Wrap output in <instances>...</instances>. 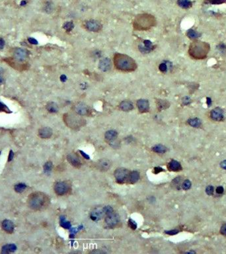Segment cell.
Returning <instances> with one entry per match:
<instances>
[{
  "instance_id": "cell-45",
  "label": "cell",
  "mask_w": 226,
  "mask_h": 254,
  "mask_svg": "<svg viewBox=\"0 0 226 254\" xmlns=\"http://www.w3.org/2000/svg\"><path fill=\"white\" fill-rule=\"evenodd\" d=\"M179 232V230H169V231H166V233L169 235H174L177 234Z\"/></svg>"
},
{
  "instance_id": "cell-53",
  "label": "cell",
  "mask_w": 226,
  "mask_h": 254,
  "mask_svg": "<svg viewBox=\"0 0 226 254\" xmlns=\"http://www.w3.org/2000/svg\"><path fill=\"white\" fill-rule=\"evenodd\" d=\"M13 156H14V153H13L12 151H11L10 153V157H9V160H10V161L11 160L12 158H13Z\"/></svg>"
},
{
  "instance_id": "cell-28",
  "label": "cell",
  "mask_w": 226,
  "mask_h": 254,
  "mask_svg": "<svg viewBox=\"0 0 226 254\" xmlns=\"http://www.w3.org/2000/svg\"><path fill=\"white\" fill-rule=\"evenodd\" d=\"M177 4L183 9H189L193 6V3L190 0H177Z\"/></svg>"
},
{
  "instance_id": "cell-36",
  "label": "cell",
  "mask_w": 226,
  "mask_h": 254,
  "mask_svg": "<svg viewBox=\"0 0 226 254\" xmlns=\"http://www.w3.org/2000/svg\"><path fill=\"white\" fill-rule=\"evenodd\" d=\"M128 226H130V228H131L132 230H136L137 229V223L135 221L132 220V218H130L129 221H128Z\"/></svg>"
},
{
  "instance_id": "cell-1",
  "label": "cell",
  "mask_w": 226,
  "mask_h": 254,
  "mask_svg": "<svg viewBox=\"0 0 226 254\" xmlns=\"http://www.w3.org/2000/svg\"><path fill=\"white\" fill-rule=\"evenodd\" d=\"M113 62L116 69L122 72H133L138 67L136 61L132 57L122 53H116L114 55Z\"/></svg>"
},
{
  "instance_id": "cell-27",
  "label": "cell",
  "mask_w": 226,
  "mask_h": 254,
  "mask_svg": "<svg viewBox=\"0 0 226 254\" xmlns=\"http://www.w3.org/2000/svg\"><path fill=\"white\" fill-rule=\"evenodd\" d=\"M186 36L188 37L191 40H197V38H198L201 36V34H200L198 32L194 31L193 29H189V31L186 32Z\"/></svg>"
},
{
  "instance_id": "cell-39",
  "label": "cell",
  "mask_w": 226,
  "mask_h": 254,
  "mask_svg": "<svg viewBox=\"0 0 226 254\" xmlns=\"http://www.w3.org/2000/svg\"><path fill=\"white\" fill-rule=\"evenodd\" d=\"M218 49L222 53L226 54V45L223 42H221L218 45Z\"/></svg>"
},
{
  "instance_id": "cell-18",
  "label": "cell",
  "mask_w": 226,
  "mask_h": 254,
  "mask_svg": "<svg viewBox=\"0 0 226 254\" xmlns=\"http://www.w3.org/2000/svg\"><path fill=\"white\" fill-rule=\"evenodd\" d=\"M27 57V52L23 49H17L14 52V58L18 61H23Z\"/></svg>"
},
{
  "instance_id": "cell-16",
  "label": "cell",
  "mask_w": 226,
  "mask_h": 254,
  "mask_svg": "<svg viewBox=\"0 0 226 254\" xmlns=\"http://www.w3.org/2000/svg\"><path fill=\"white\" fill-rule=\"evenodd\" d=\"M154 46L150 41L145 40L143 42V45L139 46V50L142 53H149L153 50Z\"/></svg>"
},
{
  "instance_id": "cell-7",
  "label": "cell",
  "mask_w": 226,
  "mask_h": 254,
  "mask_svg": "<svg viewBox=\"0 0 226 254\" xmlns=\"http://www.w3.org/2000/svg\"><path fill=\"white\" fill-rule=\"evenodd\" d=\"M85 27L89 31L97 33L101 31L102 29L103 26L101 23L99 22L98 21L95 19H91L87 21L85 23Z\"/></svg>"
},
{
  "instance_id": "cell-49",
  "label": "cell",
  "mask_w": 226,
  "mask_h": 254,
  "mask_svg": "<svg viewBox=\"0 0 226 254\" xmlns=\"http://www.w3.org/2000/svg\"><path fill=\"white\" fill-rule=\"evenodd\" d=\"M182 102H183L185 105H187L190 103V99L188 97H185L183 99V101H182Z\"/></svg>"
},
{
  "instance_id": "cell-23",
  "label": "cell",
  "mask_w": 226,
  "mask_h": 254,
  "mask_svg": "<svg viewBox=\"0 0 226 254\" xmlns=\"http://www.w3.org/2000/svg\"><path fill=\"white\" fill-rule=\"evenodd\" d=\"M2 228L3 229L8 233H11L14 232V223L9 220L4 221L2 223Z\"/></svg>"
},
{
  "instance_id": "cell-54",
  "label": "cell",
  "mask_w": 226,
  "mask_h": 254,
  "mask_svg": "<svg viewBox=\"0 0 226 254\" xmlns=\"http://www.w3.org/2000/svg\"><path fill=\"white\" fill-rule=\"evenodd\" d=\"M60 79H61V80H62V81H65L66 80V77L64 75H63V76H61V77H60Z\"/></svg>"
},
{
  "instance_id": "cell-35",
  "label": "cell",
  "mask_w": 226,
  "mask_h": 254,
  "mask_svg": "<svg viewBox=\"0 0 226 254\" xmlns=\"http://www.w3.org/2000/svg\"><path fill=\"white\" fill-rule=\"evenodd\" d=\"M191 187V182L189 180L186 179L182 184V188L184 189V190H188Z\"/></svg>"
},
{
  "instance_id": "cell-25",
  "label": "cell",
  "mask_w": 226,
  "mask_h": 254,
  "mask_svg": "<svg viewBox=\"0 0 226 254\" xmlns=\"http://www.w3.org/2000/svg\"><path fill=\"white\" fill-rule=\"evenodd\" d=\"M157 106L158 110L161 111L162 110L166 109L168 107H169V106H170V103L166 100H159L158 101H157Z\"/></svg>"
},
{
  "instance_id": "cell-52",
  "label": "cell",
  "mask_w": 226,
  "mask_h": 254,
  "mask_svg": "<svg viewBox=\"0 0 226 254\" xmlns=\"http://www.w3.org/2000/svg\"><path fill=\"white\" fill-rule=\"evenodd\" d=\"M5 107H6L5 105L2 104V103H0V111H3L4 109H5Z\"/></svg>"
},
{
  "instance_id": "cell-21",
  "label": "cell",
  "mask_w": 226,
  "mask_h": 254,
  "mask_svg": "<svg viewBox=\"0 0 226 254\" xmlns=\"http://www.w3.org/2000/svg\"><path fill=\"white\" fill-rule=\"evenodd\" d=\"M168 169L173 171H179L182 170L181 163L176 160H171L168 164Z\"/></svg>"
},
{
  "instance_id": "cell-11",
  "label": "cell",
  "mask_w": 226,
  "mask_h": 254,
  "mask_svg": "<svg viewBox=\"0 0 226 254\" xmlns=\"http://www.w3.org/2000/svg\"><path fill=\"white\" fill-rule=\"evenodd\" d=\"M210 117L214 121H221L224 119V111L220 107H216L210 111Z\"/></svg>"
},
{
  "instance_id": "cell-24",
  "label": "cell",
  "mask_w": 226,
  "mask_h": 254,
  "mask_svg": "<svg viewBox=\"0 0 226 254\" xmlns=\"http://www.w3.org/2000/svg\"><path fill=\"white\" fill-rule=\"evenodd\" d=\"M188 124L190 126L194 128H199L202 126V121L198 118H190L188 120Z\"/></svg>"
},
{
  "instance_id": "cell-8",
  "label": "cell",
  "mask_w": 226,
  "mask_h": 254,
  "mask_svg": "<svg viewBox=\"0 0 226 254\" xmlns=\"http://www.w3.org/2000/svg\"><path fill=\"white\" fill-rule=\"evenodd\" d=\"M105 216H106L105 223L107 224V225L108 226H109L111 228H113V227L116 226L119 223V221H120L119 215L116 213H115V211L108 214L105 215Z\"/></svg>"
},
{
  "instance_id": "cell-13",
  "label": "cell",
  "mask_w": 226,
  "mask_h": 254,
  "mask_svg": "<svg viewBox=\"0 0 226 254\" xmlns=\"http://www.w3.org/2000/svg\"><path fill=\"white\" fill-rule=\"evenodd\" d=\"M105 216L103 208H96L91 211L90 218L93 221H98L101 219L103 217Z\"/></svg>"
},
{
  "instance_id": "cell-19",
  "label": "cell",
  "mask_w": 226,
  "mask_h": 254,
  "mask_svg": "<svg viewBox=\"0 0 226 254\" xmlns=\"http://www.w3.org/2000/svg\"><path fill=\"white\" fill-rule=\"evenodd\" d=\"M111 166V163L108 160L106 159H102L98 161L97 163V166L99 170L101 171H107L109 170Z\"/></svg>"
},
{
  "instance_id": "cell-51",
  "label": "cell",
  "mask_w": 226,
  "mask_h": 254,
  "mask_svg": "<svg viewBox=\"0 0 226 254\" xmlns=\"http://www.w3.org/2000/svg\"><path fill=\"white\" fill-rule=\"evenodd\" d=\"M220 166L222 167L223 169L226 170V160H224L223 162H221L220 163Z\"/></svg>"
},
{
  "instance_id": "cell-12",
  "label": "cell",
  "mask_w": 226,
  "mask_h": 254,
  "mask_svg": "<svg viewBox=\"0 0 226 254\" xmlns=\"http://www.w3.org/2000/svg\"><path fill=\"white\" fill-rule=\"evenodd\" d=\"M54 191L58 195H64L68 192L69 186L64 182H58L55 184Z\"/></svg>"
},
{
  "instance_id": "cell-43",
  "label": "cell",
  "mask_w": 226,
  "mask_h": 254,
  "mask_svg": "<svg viewBox=\"0 0 226 254\" xmlns=\"http://www.w3.org/2000/svg\"><path fill=\"white\" fill-rule=\"evenodd\" d=\"M220 232H221V234H223V235L226 236V224H224V225L222 226H221V230H220Z\"/></svg>"
},
{
  "instance_id": "cell-17",
  "label": "cell",
  "mask_w": 226,
  "mask_h": 254,
  "mask_svg": "<svg viewBox=\"0 0 226 254\" xmlns=\"http://www.w3.org/2000/svg\"><path fill=\"white\" fill-rule=\"evenodd\" d=\"M99 68L103 72H108L111 68V61L108 58H103L99 63Z\"/></svg>"
},
{
  "instance_id": "cell-32",
  "label": "cell",
  "mask_w": 226,
  "mask_h": 254,
  "mask_svg": "<svg viewBox=\"0 0 226 254\" xmlns=\"http://www.w3.org/2000/svg\"><path fill=\"white\" fill-rule=\"evenodd\" d=\"M63 27L67 32H70L73 27H74V25H73L72 21H68V22H66L64 24Z\"/></svg>"
},
{
  "instance_id": "cell-55",
  "label": "cell",
  "mask_w": 226,
  "mask_h": 254,
  "mask_svg": "<svg viewBox=\"0 0 226 254\" xmlns=\"http://www.w3.org/2000/svg\"><path fill=\"white\" fill-rule=\"evenodd\" d=\"M3 81V79L2 78V77H0V84H2Z\"/></svg>"
},
{
  "instance_id": "cell-2",
  "label": "cell",
  "mask_w": 226,
  "mask_h": 254,
  "mask_svg": "<svg viewBox=\"0 0 226 254\" xmlns=\"http://www.w3.org/2000/svg\"><path fill=\"white\" fill-rule=\"evenodd\" d=\"M210 50L209 43L195 40L189 46V54L190 57L195 60L205 59Z\"/></svg>"
},
{
  "instance_id": "cell-40",
  "label": "cell",
  "mask_w": 226,
  "mask_h": 254,
  "mask_svg": "<svg viewBox=\"0 0 226 254\" xmlns=\"http://www.w3.org/2000/svg\"><path fill=\"white\" fill-rule=\"evenodd\" d=\"M206 1L208 3L214 4V5H218V4H221L225 2V0H206Z\"/></svg>"
},
{
  "instance_id": "cell-48",
  "label": "cell",
  "mask_w": 226,
  "mask_h": 254,
  "mask_svg": "<svg viewBox=\"0 0 226 254\" xmlns=\"http://www.w3.org/2000/svg\"><path fill=\"white\" fill-rule=\"evenodd\" d=\"M29 41L30 43H31V44H33V45H37V41L36 39H34V38H29Z\"/></svg>"
},
{
  "instance_id": "cell-15",
  "label": "cell",
  "mask_w": 226,
  "mask_h": 254,
  "mask_svg": "<svg viewBox=\"0 0 226 254\" xmlns=\"http://www.w3.org/2000/svg\"><path fill=\"white\" fill-rule=\"evenodd\" d=\"M67 160L71 165L76 167H79L81 166V162L80 158L74 153L69 154L67 156Z\"/></svg>"
},
{
  "instance_id": "cell-42",
  "label": "cell",
  "mask_w": 226,
  "mask_h": 254,
  "mask_svg": "<svg viewBox=\"0 0 226 254\" xmlns=\"http://www.w3.org/2000/svg\"><path fill=\"white\" fill-rule=\"evenodd\" d=\"M206 193L208 195H212L213 193H214V187H213L211 186H208L206 187Z\"/></svg>"
},
{
  "instance_id": "cell-38",
  "label": "cell",
  "mask_w": 226,
  "mask_h": 254,
  "mask_svg": "<svg viewBox=\"0 0 226 254\" xmlns=\"http://www.w3.org/2000/svg\"><path fill=\"white\" fill-rule=\"evenodd\" d=\"M53 169V163L51 162H47L44 166V170L46 173H49Z\"/></svg>"
},
{
  "instance_id": "cell-20",
  "label": "cell",
  "mask_w": 226,
  "mask_h": 254,
  "mask_svg": "<svg viewBox=\"0 0 226 254\" xmlns=\"http://www.w3.org/2000/svg\"><path fill=\"white\" fill-rule=\"evenodd\" d=\"M38 135L42 139H49L53 135V130L49 127H43L38 131Z\"/></svg>"
},
{
  "instance_id": "cell-9",
  "label": "cell",
  "mask_w": 226,
  "mask_h": 254,
  "mask_svg": "<svg viewBox=\"0 0 226 254\" xmlns=\"http://www.w3.org/2000/svg\"><path fill=\"white\" fill-rule=\"evenodd\" d=\"M73 111L75 113L80 116H86L89 113V108L85 103L79 102L73 106Z\"/></svg>"
},
{
  "instance_id": "cell-41",
  "label": "cell",
  "mask_w": 226,
  "mask_h": 254,
  "mask_svg": "<svg viewBox=\"0 0 226 254\" xmlns=\"http://www.w3.org/2000/svg\"><path fill=\"white\" fill-rule=\"evenodd\" d=\"M45 9L46 11L50 12L53 10V5H52V3L50 2H47L46 3V5L45 6Z\"/></svg>"
},
{
  "instance_id": "cell-4",
  "label": "cell",
  "mask_w": 226,
  "mask_h": 254,
  "mask_svg": "<svg viewBox=\"0 0 226 254\" xmlns=\"http://www.w3.org/2000/svg\"><path fill=\"white\" fill-rule=\"evenodd\" d=\"M47 198L41 193H34L30 195L28 199V204L34 210H40L46 205Z\"/></svg>"
},
{
  "instance_id": "cell-34",
  "label": "cell",
  "mask_w": 226,
  "mask_h": 254,
  "mask_svg": "<svg viewBox=\"0 0 226 254\" xmlns=\"http://www.w3.org/2000/svg\"><path fill=\"white\" fill-rule=\"evenodd\" d=\"M159 70L162 72H163V73L167 72V71L168 70L167 64L166 63V62H163L162 64H160L159 66Z\"/></svg>"
},
{
  "instance_id": "cell-10",
  "label": "cell",
  "mask_w": 226,
  "mask_h": 254,
  "mask_svg": "<svg viewBox=\"0 0 226 254\" xmlns=\"http://www.w3.org/2000/svg\"><path fill=\"white\" fill-rule=\"evenodd\" d=\"M118 136V133L116 131L110 130L106 132L105 135V138L107 142L109 143L110 145L112 147L116 148L119 146V143H116V138Z\"/></svg>"
},
{
  "instance_id": "cell-30",
  "label": "cell",
  "mask_w": 226,
  "mask_h": 254,
  "mask_svg": "<svg viewBox=\"0 0 226 254\" xmlns=\"http://www.w3.org/2000/svg\"><path fill=\"white\" fill-rule=\"evenodd\" d=\"M46 109L50 112V113H57L59 110L58 105L54 102L49 103L46 106Z\"/></svg>"
},
{
  "instance_id": "cell-31",
  "label": "cell",
  "mask_w": 226,
  "mask_h": 254,
  "mask_svg": "<svg viewBox=\"0 0 226 254\" xmlns=\"http://www.w3.org/2000/svg\"><path fill=\"white\" fill-rule=\"evenodd\" d=\"M152 150L154 152L158 154H164L167 151V149L166 146H164L162 144H157L154 146V147H152Z\"/></svg>"
},
{
  "instance_id": "cell-29",
  "label": "cell",
  "mask_w": 226,
  "mask_h": 254,
  "mask_svg": "<svg viewBox=\"0 0 226 254\" xmlns=\"http://www.w3.org/2000/svg\"><path fill=\"white\" fill-rule=\"evenodd\" d=\"M60 225L62 228L66 229H69L72 227L71 223L68 221L66 219V217L64 216H61L60 218Z\"/></svg>"
},
{
  "instance_id": "cell-5",
  "label": "cell",
  "mask_w": 226,
  "mask_h": 254,
  "mask_svg": "<svg viewBox=\"0 0 226 254\" xmlns=\"http://www.w3.org/2000/svg\"><path fill=\"white\" fill-rule=\"evenodd\" d=\"M64 120L68 127L73 129L81 128L85 124V120L81 118V116L72 113L65 114L64 115Z\"/></svg>"
},
{
  "instance_id": "cell-33",
  "label": "cell",
  "mask_w": 226,
  "mask_h": 254,
  "mask_svg": "<svg viewBox=\"0 0 226 254\" xmlns=\"http://www.w3.org/2000/svg\"><path fill=\"white\" fill-rule=\"evenodd\" d=\"M16 249V246L14 244L11 245H7V246H5L3 248V252H14Z\"/></svg>"
},
{
  "instance_id": "cell-3",
  "label": "cell",
  "mask_w": 226,
  "mask_h": 254,
  "mask_svg": "<svg viewBox=\"0 0 226 254\" xmlns=\"http://www.w3.org/2000/svg\"><path fill=\"white\" fill-rule=\"evenodd\" d=\"M156 25V19L150 14H143L138 15L133 22L134 29L138 31H146Z\"/></svg>"
},
{
  "instance_id": "cell-46",
  "label": "cell",
  "mask_w": 226,
  "mask_h": 254,
  "mask_svg": "<svg viewBox=\"0 0 226 254\" xmlns=\"http://www.w3.org/2000/svg\"><path fill=\"white\" fill-rule=\"evenodd\" d=\"M163 171V168H162V167H155L154 168V173L155 174H159V172H161V171Z\"/></svg>"
},
{
  "instance_id": "cell-50",
  "label": "cell",
  "mask_w": 226,
  "mask_h": 254,
  "mask_svg": "<svg viewBox=\"0 0 226 254\" xmlns=\"http://www.w3.org/2000/svg\"><path fill=\"white\" fill-rule=\"evenodd\" d=\"M5 45V41L2 38H0V49H2Z\"/></svg>"
},
{
  "instance_id": "cell-26",
  "label": "cell",
  "mask_w": 226,
  "mask_h": 254,
  "mask_svg": "<svg viewBox=\"0 0 226 254\" xmlns=\"http://www.w3.org/2000/svg\"><path fill=\"white\" fill-rule=\"evenodd\" d=\"M139 179H140V174H139V172L136 171H133L132 172H130L128 178V181L130 183H135L138 182Z\"/></svg>"
},
{
  "instance_id": "cell-14",
  "label": "cell",
  "mask_w": 226,
  "mask_h": 254,
  "mask_svg": "<svg viewBox=\"0 0 226 254\" xmlns=\"http://www.w3.org/2000/svg\"><path fill=\"white\" fill-rule=\"evenodd\" d=\"M138 109L140 113H147L150 111V103L147 100H139L136 103Z\"/></svg>"
},
{
  "instance_id": "cell-44",
  "label": "cell",
  "mask_w": 226,
  "mask_h": 254,
  "mask_svg": "<svg viewBox=\"0 0 226 254\" xmlns=\"http://www.w3.org/2000/svg\"><path fill=\"white\" fill-rule=\"evenodd\" d=\"M80 152L81 154V156H83L85 159H86V160H90V157H89V156L88 154H87L84 151H81V150H80Z\"/></svg>"
},
{
  "instance_id": "cell-22",
  "label": "cell",
  "mask_w": 226,
  "mask_h": 254,
  "mask_svg": "<svg viewBox=\"0 0 226 254\" xmlns=\"http://www.w3.org/2000/svg\"><path fill=\"white\" fill-rule=\"evenodd\" d=\"M119 107L122 111L127 112L132 110L134 108V106L132 102H130L129 101H123L120 103Z\"/></svg>"
},
{
  "instance_id": "cell-6",
  "label": "cell",
  "mask_w": 226,
  "mask_h": 254,
  "mask_svg": "<svg viewBox=\"0 0 226 254\" xmlns=\"http://www.w3.org/2000/svg\"><path fill=\"white\" fill-rule=\"evenodd\" d=\"M130 172L125 168H118L115 171V177L119 183H124L128 180Z\"/></svg>"
},
{
  "instance_id": "cell-37",
  "label": "cell",
  "mask_w": 226,
  "mask_h": 254,
  "mask_svg": "<svg viewBox=\"0 0 226 254\" xmlns=\"http://www.w3.org/2000/svg\"><path fill=\"white\" fill-rule=\"evenodd\" d=\"M25 188H26V186L25 184H22V183L16 185L15 187V189L17 192H22L25 190Z\"/></svg>"
},
{
  "instance_id": "cell-47",
  "label": "cell",
  "mask_w": 226,
  "mask_h": 254,
  "mask_svg": "<svg viewBox=\"0 0 226 254\" xmlns=\"http://www.w3.org/2000/svg\"><path fill=\"white\" fill-rule=\"evenodd\" d=\"M216 192L218 193V194H221V193H224V188L221 186H219L216 189Z\"/></svg>"
}]
</instances>
